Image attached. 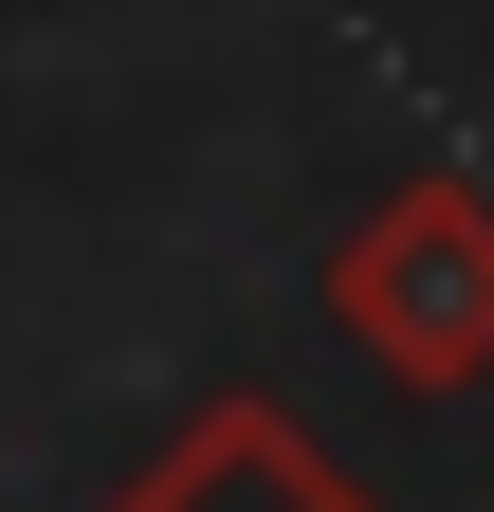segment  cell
Instances as JSON below:
<instances>
[{
  "instance_id": "obj_1",
  "label": "cell",
  "mask_w": 494,
  "mask_h": 512,
  "mask_svg": "<svg viewBox=\"0 0 494 512\" xmlns=\"http://www.w3.org/2000/svg\"><path fill=\"white\" fill-rule=\"evenodd\" d=\"M330 330L385 384H421V403L494 384V202L476 183H385L330 238Z\"/></svg>"
},
{
  "instance_id": "obj_2",
  "label": "cell",
  "mask_w": 494,
  "mask_h": 512,
  "mask_svg": "<svg viewBox=\"0 0 494 512\" xmlns=\"http://www.w3.org/2000/svg\"><path fill=\"white\" fill-rule=\"evenodd\" d=\"M110 512H385V494H366L330 439L275 403V384H220V403L183 421V439H165V458L110 494Z\"/></svg>"
}]
</instances>
